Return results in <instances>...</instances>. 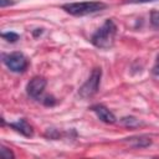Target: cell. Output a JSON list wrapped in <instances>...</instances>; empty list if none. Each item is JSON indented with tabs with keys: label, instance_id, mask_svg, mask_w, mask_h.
<instances>
[{
	"label": "cell",
	"instance_id": "8fae6325",
	"mask_svg": "<svg viewBox=\"0 0 159 159\" xmlns=\"http://www.w3.org/2000/svg\"><path fill=\"white\" fill-rule=\"evenodd\" d=\"M0 154H1V157L5 158V159H14V158H15V154L12 153V150H11L10 148L5 147V145H1V147H0Z\"/></svg>",
	"mask_w": 159,
	"mask_h": 159
},
{
	"label": "cell",
	"instance_id": "3957f363",
	"mask_svg": "<svg viewBox=\"0 0 159 159\" xmlns=\"http://www.w3.org/2000/svg\"><path fill=\"white\" fill-rule=\"evenodd\" d=\"M101 78H102V70L101 67H94L89 75V77L86 80V82L80 87L78 94L83 99L92 98L99 89L101 84Z\"/></svg>",
	"mask_w": 159,
	"mask_h": 159
},
{
	"label": "cell",
	"instance_id": "52a82bcc",
	"mask_svg": "<svg viewBox=\"0 0 159 159\" xmlns=\"http://www.w3.org/2000/svg\"><path fill=\"white\" fill-rule=\"evenodd\" d=\"M10 128H12L15 132H17V133H20V134H22L24 137H32L34 135V129H32V127L30 125V123L26 120V119H24V118H21V119H17L16 122H11V123H9L7 124Z\"/></svg>",
	"mask_w": 159,
	"mask_h": 159
},
{
	"label": "cell",
	"instance_id": "5bb4252c",
	"mask_svg": "<svg viewBox=\"0 0 159 159\" xmlns=\"http://www.w3.org/2000/svg\"><path fill=\"white\" fill-rule=\"evenodd\" d=\"M15 1L14 0H0V6L1 7H6V6H10V5H14Z\"/></svg>",
	"mask_w": 159,
	"mask_h": 159
},
{
	"label": "cell",
	"instance_id": "8992f818",
	"mask_svg": "<svg viewBox=\"0 0 159 159\" xmlns=\"http://www.w3.org/2000/svg\"><path fill=\"white\" fill-rule=\"evenodd\" d=\"M91 111L96 113V116L98 117L99 120H102L103 123H107V124H113L117 122V118L116 116L113 114V112H111L106 106L103 104H94L91 107Z\"/></svg>",
	"mask_w": 159,
	"mask_h": 159
},
{
	"label": "cell",
	"instance_id": "277c9868",
	"mask_svg": "<svg viewBox=\"0 0 159 159\" xmlns=\"http://www.w3.org/2000/svg\"><path fill=\"white\" fill-rule=\"evenodd\" d=\"M2 62L11 72H16V73L24 72L29 66V61L26 56L19 51L2 55Z\"/></svg>",
	"mask_w": 159,
	"mask_h": 159
},
{
	"label": "cell",
	"instance_id": "4fadbf2b",
	"mask_svg": "<svg viewBox=\"0 0 159 159\" xmlns=\"http://www.w3.org/2000/svg\"><path fill=\"white\" fill-rule=\"evenodd\" d=\"M41 102L45 104V106H55L56 104V98L55 97H52V96H45L43 98H41Z\"/></svg>",
	"mask_w": 159,
	"mask_h": 159
},
{
	"label": "cell",
	"instance_id": "30bf717a",
	"mask_svg": "<svg viewBox=\"0 0 159 159\" xmlns=\"http://www.w3.org/2000/svg\"><path fill=\"white\" fill-rule=\"evenodd\" d=\"M1 36H2V39H4V40H6L7 42H11V43L16 42V41H17V40L20 39L19 34H16V32H14V31H7V32H2V34H1Z\"/></svg>",
	"mask_w": 159,
	"mask_h": 159
},
{
	"label": "cell",
	"instance_id": "5b68a950",
	"mask_svg": "<svg viewBox=\"0 0 159 159\" xmlns=\"http://www.w3.org/2000/svg\"><path fill=\"white\" fill-rule=\"evenodd\" d=\"M46 84H47L46 78L40 77V76H36V77H34L32 80H30L29 83L26 84V92H27V94H29L31 98L40 101V99L42 98L43 92H45Z\"/></svg>",
	"mask_w": 159,
	"mask_h": 159
},
{
	"label": "cell",
	"instance_id": "7c38bea8",
	"mask_svg": "<svg viewBox=\"0 0 159 159\" xmlns=\"http://www.w3.org/2000/svg\"><path fill=\"white\" fill-rule=\"evenodd\" d=\"M150 24L152 26L159 29V10H154L150 12Z\"/></svg>",
	"mask_w": 159,
	"mask_h": 159
},
{
	"label": "cell",
	"instance_id": "9c48e42d",
	"mask_svg": "<svg viewBox=\"0 0 159 159\" xmlns=\"http://www.w3.org/2000/svg\"><path fill=\"white\" fill-rule=\"evenodd\" d=\"M120 124L127 127V128H139L142 125H144V123L137 118V117H133V116H127V117H123L119 119Z\"/></svg>",
	"mask_w": 159,
	"mask_h": 159
},
{
	"label": "cell",
	"instance_id": "ba28073f",
	"mask_svg": "<svg viewBox=\"0 0 159 159\" xmlns=\"http://www.w3.org/2000/svg\"><path fill=\"white\" fill-rule=\"evenodd\" d=\"M124 143H127L129 147L134 148V149H142V148H147L152 144V138L148 135H133L129 138L124 139Z\"/></svg>",
	"mask_w": 159,
	"mask_h": 159
},
{
	"label": "cell",
	"instance_id": "2e32d148",
	"mask_svg": "<svg viewBox=\"0 0 159 159\" xmlns=\"http://www.w3.org/2000/svg\"><path fill=\"white\" fill-rule=\"evenodd\" d=\"M150 1H155V0H125V2L128 4H144V2H150Z\"/></svg>",
	"mask_w": 159,
	"mask_h": 159
},
{
	"label": "cell",
	"instance_id": "9a60e30c",
	"mask_svg": "<svg viewBox=\"0 0 159 159\" xmlns=\"http://www.w3.org/2000/svg\"><path fill=\"white\" fill-rule=\"evenodd\" d=\"M152 72H153V75H154V76H159V57H158V60H157L155 65L153 66Z\"/></svg>",
	"mask_w": 159,
	"mask_h": 159
},
{
	"label": "cell",
	"instance_id": "7a4b0ae2",
	"mask_svg": "<svg viewBox=\"0 0 159 159\" xmlns=\"http://www.w3.org/2000/svg\"><path fill=\"white\" fill-rule=\"evenodd\" d=\"M107 7V4L102 2V1H80V2H68V4H63L62 9L73 16H86V15H91V14H96L102 10H104Z\"/></svg>",
	"mask_w": 159,
	"mask_h": 159
},
{
	"label": "cell",
	"instance_id": "6da1fadb",
	"mask_svg": "<svg viewBox=\"0 0 159 159\" xmlns=\"http://www.w3.org/2000/svg\"><path fill=\"white\" fill-rule=\"evenodd\" d=\"M116 35H117V25L112 19H108L92 35L91 42L93 43V46H96L98 48L107 50L114 45Z\"/></svg>",
	"mask_w": 159,
	"mask_h": 159
}]
</instances>
